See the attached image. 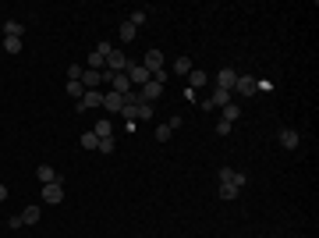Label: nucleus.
I'll return each mask as SVG.
<instances>
[{"instance_id": "20", "label": "nucleus", "mask_w": 319, "mask_h": 238, "mask_svg": "<svg viewBox=\"0 0 319 238\" xmlns=\"http://www.w3.org/2000/svg\"><path fill=\"white\" fill-rule=\"evenodd\" d=\"M21 32H25V25H21V21H7V25H4V36H14V39H21Z\"/></svg>"}, {"instance_id": "27", "label": "nucleus", "mask_w": 319, "mask_h": 238, "mask_svg": "<svg viewBox=\"0 0 319 238\" xmlns=\"http://www.w3.org/2000/svg\"><path fill=\"white\" fill-rule=\"evenodd\" d=\"M128 21H131L135 29H139V25H146V11H131V14H128Z\"/></svg>"}, {"instance_id": "19", "label": "nucleus", "mask_w": 319, "mask_h": 238, "mask_svg": "<svg viewBox=\"0 0 319 238\" xmlns=\"http://www.w3.org/2000/svg\"><path fill=\"white\" fill-rule=\"evenodd\" d=\"M82 150H99V135L96 132H82Z\"/></svg>"}, {"instance_id": "2", "label": "nucleus", "mask_w": 319, "mask_h": 238, "mask_svg": "<svg viewBox=\"0 0 319 238\" xmlns=\"http://www.w3.org/2000/svg\"><path fill=\"white\" fill-rule=\"evenodd\" d=\"M110 50H114V46H110L107 39H99V46L89 54V72H99V68L107 64V54H110Z\"/></svg>"}, {"instance_id": "4", "label": "nucleus", "mask_w": 319, "mask_h": 238, "mask_svg": "<svg viewBox=\"0 0 319 238\" xmlns=\"http://www.w3.org/2000/svg\"><path fill=\"white\" fill-rule=\"evenodd\" d=\"M135 92H139V103H156L160 92H163V85H160V82H146V85L135 89Z\"/></svg>"}, {"instance_id": "18", "label": "nucleus", "mask_w": 319, "mask_h": 238, "mask_svg": "<svg viewBox=\"0 0 319 238\" xmlns=\"http://www.w3.org/2000/svg\"><path fill=\"white\" fill-rule=\"evenodd\" d=\"M135 36H139V29H135V25H131L128 18H124V21H121V39H124V43H131Z\"/></svg>"}, {"instance_id": "12", "label": "nucleus", "mask_w": 319, "mask_h": 238, "mask_svg": "<svg viewBox=\"0 0 319 238\" xmlns=\"http://www.w3.org/2000/svg\"><path fill=\"white\" fill-rule=\"evenodd\" d=\"M280 146H284V150H295V146H298V132H295V128H280Z\"/></svg>"}, {"instance_id": "5", "label": "nucleus", "mask_w": 319, "mask_h": 238, "mask_svg": "<svg viewBox=\"0 0 319 238\" xmlns=\"http://www.w3.org/2000/svg\"><path fill=\"white\" fill-rule=\"evenodd\" d=\"M234 82H238V72H234V68H220V72H217V89L234 92Z\"/></svg>"}, {"instance_id": "22", "label": "nucleus", "mask_w": 319, "mask_h": 238, "mask_svg": "<svg viewBox=\"0 0 319 238\" xmlns=\"http://www.w3.org/2000/svg\"><path fill=\"white\" fill-rule=\"evenodd\" d=\"M241 188H234V185H227V181H220V199H238Z\"/></svg>"}, {"instance_id": "8", "label": "nucleus", "mask_w": 319, "mask_h": 238, "mask_svg": "<svg viewBox=\"0 0 319 238\" xmlns=\"http://www.w3.org/2000/svg\"><path fill=\"white\" fill-rule=\"evenodd\" d=\"M121 107H124V96L110 89V92L103 96V110H110V114H121Z\"/></svg>"}, {"instance_id": "24", "label": "nucleus", "mask_w": 319, "mask_h": 238, "mask_svg": "<svg viewBox=\"0 0 319 238\" xmlns=\"http://www.w3.org/2000/svg\"><path fill=\"white\" fill-rule=\"evenodd\" d=\"M174 72H177V75H188V72H192V61H188V57H177V61H174Z\"/></svg>"}, {"instance_id": "3", "label": "nucleus", "mask_w": 319, "mask_h": 238, "mask_svg": "<svg viewBox=\"0 0 319 238\" xmlns=\"http://www.w3.org/2000/svg\"><path fill=\"white\" fill-rule=\"evenodd\" d=\"M124 68H128V57H124L121 50H110V54H107V64H103V72L117 75V72H124Z\"/></svg>"}, {"instance_id": "25", "label": "nucleus", "mask_w": 319, "mask_h": 238, "mask_svg": "<svg viewBox=\"0 0 319 238\" xmlns=\"http://www.w3.org/2000/svg\"><path fill=\"white\" fill-rule=\"evenodd\" d=\"M82 75H85L82 64H71V68H68V82H82Z\"/></svg>"}, {"instance_id": "14", "label": "nucleus", "mask_w": 319, "mask_h": 238, "mask_svg": "<svg viewBox=\"0 0 319 238\" xmlns=\"http://www.w3.org/2000/svg\"><path fill=\"white\" fill-rule=\"evenodd\" d=\"M238 117H241V107H238V103H234V100H231V103L224 107V117H220V121H227V125H234Z\"/></svg>"}, {"instance_id": "13", "label": "nucleus", "mask_w": 319, "mask_h": 238, "mask_svg": "<svg viewBox=\"0 0 319 238\" xmlns=\"http://www.w3.org/2000/svg\"><path fill=\"white\" fill-rule=\"evenodd\" d=\"M36 178H39L43 185H50V181H57V171H54L50 163H39V167H36Z\"/></svg>"}, {"instance_id": "26", "label": "nucleus", "mask_w": 319, "mask_h": 238, "mask_svg": "<svg viewBox=\"0 0 319 238\" xmlns=\"http://www.w3.org/2000/svg\"><path fill=\"white\" fill-rule=\"evenodd\" d=\"M68 96H85V85H82V82H68Z\"/></svg>"}, {"instance_id": "10", "label": "nucleus", "mask_w": 319, "mask_h": 238, "mask_svg": "<svg viewBox=\"0 0 319 238\" xmlns=\"http://www.w3.org/2000/svg\"><path fill=\"white\" fill-rule=\"evenodd\" d=\"M142 68H146L149 75H153V72H160V68H163V54H160V50H149V54H146V61H142Z\"/></svg>"}, {"instance_id": "7", "label": "nucleus", "mask_w": 319, "mask_h": 238, "mask_svg": "<svg viewBox=\"0 0 319 238\" xmlns=\"http://www.w3.org/2000/svg\"><path fill=\"white\" fill-rule=\"evenodd\" d=\"M89 107H103V92H96V89H85V96L78 100V110L85 114Z\"/></svg>"}, {"instance_id": "1", "label": "nucleus", "mask_w": 319, "mask_h": 238, "mask_svg": "<svg viewBox=\"0 0 319 238\" xmlns=\"http://www.w3.org/2000/svg\"><path fill=\"white\" fill-rule=\"evenodd\" d=\"M43 203H46V206H61V203H64V185H61V178L50 181V185H43Z\"/></svg>"}, {"instance_id": "17", "label": "nucleus", "mask_w": 319, "mask_h": 238, "mask_svg": "<svg viewBox=\"0 0 319 238\" xmlns=\"http://www.w3.org/2000/svg\"><path fill=\"white\" fill-rule=\"evenodd\" d=\"M39 213H43L39 206H25V210H21L18 217H21V224H36V221H39Z\"/></svg>"}, {"instance_id": "30", "label": "nucleus", "mask_w": 319, "mask_h": 238, "mask_svg": "<svg viewBox=\"0 0 319 238\" xmlns=\"http://www.w3.org/2000/svg\"><path fill=\"white\" fill-rule=\"evenodd\" d=\"M170 139V125H160L156 128V142H167Z\"/></svg>"}, {"instance_id": "31", "label": "nucleus", "mask_w": 319, "mask_h": 238, "mask_svg": "<svg viewBox=\"0 0 319 238\" xmlns=\"http://www.w3.org/2000/svg\"><path fill=\"white\" fill-rule=\"evenodd\" d=\"M4 199H7V185H0V203H4Z\"/></svg>"}, {"instance_id": "11", "label": "nucleus", "mask_w": 319, "mask_h": 238, "mask_svg": "<svg viewBox=\"0 0 319 238\" xmlns=\"http://www.w3.org/2000/svg\"><path fill=\"white\" fill-rule=\"evenodd\" d=\"M231 96H234V92H227V89H213L209 107H227V103H231Z\"/></svg>"}, {"instance_id": "6", "label": "nucleus", "mask_w": 319, "mask_h": 238, "mask_svg": "<svg viewBox=\"0 0 319 238\" xmlns=\"http://www.w3.org/2000/svg\"><path fill=\"white\" fill-rule=\"evenodd\" d=\"M255 89H259V82L252 79V75H238V82H234V92L238 96H255Z\"/></svg>"}, {"instance_id": "29", "label": "nucleus", "mask_w": 319, "mask_h": 238, "mask_svg": "<svg viewBox=\"0 0 319 238\" xmlns=\"http://www.w3.org/2000/svg\"><path fill=\"white\" fill-rule=\"evenodd\" d=\"M96 153H114V135L110 139H99V150Z\"/></svg>"}, {"instance_id": "21", "label": "nucleus", "mask_w": 319, "mask_h": 238, "mask_svg": "<svg viewBox=\"0 0 319 238\" xmlns=\"http://www.w3.org/2000/svg\"><path fill=\"white\" fill-rule=\"evenodd\" d=\"M92 132H96L99 139H110V132H114V125H110V121H96V128H92Z\"/></svg>"}, {"instance_id": "9", "label": "nucleus", "mask_w": 319, "mask_h": 238, "mask_svg": "<svg viewBox=\"0 0 319 238\" xmlns=\"http://www.w3.org/2000/svg\"><path fill=\"white\" fill-rule=\"evenodd\" d=\"M220 181H227V185H234V188H241L248 178L241 174V171H231V167H220Z\"/></svg>"}, {"instance_id": "23", "label": "nucleus", "mask_w": 319, "mask_h": 238, "mask_svg": "<svg viewBox=\"0 0 319 238\" xmlns=\"http://www.w3.org/2000/svg\"><path fill=\"white\" fill-rule=\"evenodd\" d=\"M4 50H7V54H21V39L7 36V39H4Z\"/></svg>"}, {"instance_id": "28", "label": "nucleus", "mask_w": 319, "mask_h": 238, "mask_svg": "<svg viewBox=\"0 0 319 238\" xmlns=\"http://www.w3.org/2000/svg\"><path fill=\"white\" fill-rule=\"evenodd\" d=\"M139 117L149 121V117H153V103H139Z\"/></svg>"}, {"instance_id": "16", "label": "nucleus", "mask_w": 319, "mask_h": 238, "mask_svg": "<svg viewBox=\"0 0 319 238\" xmlns=\"http://www.w3.org/2000/svg\"><path fill=\"white\" fill-rule=\"evenodd\" d=\"M188 82H192V89H202V85L209 82V75H206V72H199V68H192V72H188Z\"/></svg>"}, {"instance_id": "15", "label": "nucleus", "mask_w": 319, "mask_h": 238, "mask_svg": "<svg viewBox=\"0 0 319 238\" xmlns=\"http://www.w3.org/2000/svg\"><path fill=\"white\" fill-rule=\"evenodd\" d=\"M99 82H103V72H89V68H85V75H82V85H85V89H96Z\"/></svg>"}]
</instances>
